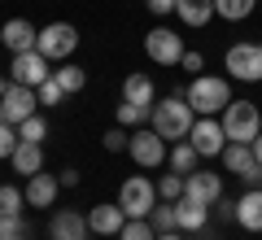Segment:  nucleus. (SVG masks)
<instances>
[{
    "label": "nucleus",
    "mask_w": 262,
    "mask_h": 240,
    "mask_svg": "<svg viewBox=\"0 0 262 240\" xmlns=\"http://www.w3.org/2000/svg\"><path fill=\"white\" fill-rule=\"evenodd\" d=\"M184 101L192 105L196 118H219V114L232 105V88H227V79H219V74H196L192 83H188Z\"/></svg>",
    "instance_id": "obj_1"
},
{
    "label": "nucleus",
    "mask_w": 262,
    "mask_h": 240,
    "mask_svg": "<svg viewBox=\"0 0 262 240\" xmlns=\"http://www.w3.org/2000/svg\"><path fill=\"white\" fill-rule=\"evenodd\" d=\"M192 122H196V114H192V105L184 101V96H166V101H158L153 105V118H149V127L158 131L162 140H188V131H192Z\"/></svg>",
    "instance_id": "obj_2"
},
{
    "label": "nucleus",
    "mask_w": 262,
    "mask_h": 240,
    "mask_svg": "<svg viewBox=\"0 0 262 240\" xmlns=\"http://www.w3.org/2000/svg\"><path fill=\"white\" fill-rule=\"evenodd\" d=\"M219 122H223V131H227V144H253L258 131H262V114H258L253 101H232Z\"/></svg>",
    "instance_id": "obj_3"
},
{
    "label": "nucleus",
    "mask_w": 262,
    "mask_h": 240,
    "mask_svg": "<svg viewBox=\"0 0 262 240\" xmlns=\"http://www.w3.org/2000/svg\"><path fill=\"white\" fill-rule=\"evenodd\" d=\"M118 205L127 210V219H149V210L158 205V184H149V175H131L118 188Z\"/></svg>",
    "instance_id": "obj_4"
},
{
    "label": "nucleus",
    "mask_w": 262,
    "mask_h": 240,
    "mask_svg": "<svg viewBox=\"0 0 262 240\" xmlns=\"http://www.w3.org/2000/svg\"><path fill=\"white\" fill-rule=\"evenodd\" d=\"M223 66H227L232 79H241V83H258V79H262V44H253V39L232 44L227 57H223Z\"/></svg>",
    "instance_id": "obj_5"
},
{
    "label": "nucleus",
    "mask_w": 262,
    "mask_h": 240,
    "mask_svg": "<svg viewBox=\"0 0 262 240\" xmlns=\"http://www.w3.org/2000/svg\"><path fill=\"white\" fill-rule=\"evenodd\" d=\"M35 48L48 57V61H66V57H70V53L79 48V31L70 27V22H48V27L39 31Z\"/></svg>",
    "instance_id": "obj_6"
},
{
    "label": "nucleus",
    "mask_w": 262,
    "mask_h": 240,
    "mask_svg": "<svg viewBox=\"0 0 262 240\" xmlns=\"http://www.w3.org/2000/svg\"><path fill=\"white\" fill-rule=\"evenodd\" d=\"M144 53L158 66H179L184 61V35H175L170 27H153L149 35H144Z\"/></svg>",
    "instance_id": "obj_7"
},
{
    "label": "nucleus",
    "mask_w": 262,
    "mask_h": 240,
    "mask_svg": "<svg viewBox=\"0 0 262 240\" xmlns=\"http://www.w3.org/2000/svg\"><path fill=\"white\" fill-rule=\"evenodd\" d=\"M188 144H192L201 157H223V148H227L223 122H219V118H196L192 131H188Z\"/></svg>",
    "instance_id": "obj_8"
},
{
    "label": "nucleus",
    "mask_w": 262,
    "mask_h": 240,
    "mask_svg": "<svg viewBox=\"0 0 262 240\" xmlns=\"http://www.w3.org/2000/svg\"><path fill=\"white\" fill-rule=\"evenodd\" d=\"M127 153L136 157V166H144V170H153V166H162V162H166V140L158 136V131L153 127H144V131H136V136H131V144H127Z\"/></svg>",
    "instance_id": "obj_9"
},
{
    "label": "nucleus",
    "mask_w": 262,
    "mask_h": 240,
    "mask_svg": "<svg viewBox=\"0 0 262 240\" xmlns=\"http://www.w3.org/2000/svg\"><path fill=\"white\" fill-rule=\"evenodd\" d=\"M39 96L35 88H22V83H9L5 88V96H0V110H5V122H13V127H22V122L35 114Z\"/></svg>",
    "instance_id": "obj_10"
},
{
    "label": "nucleus",
    "mask_w": 262,
    "mask_h": 240,
    "mask_svg": "<svg viewBox=\"0 0 262 240\" xmlns=\"http://www.w3.org/2000/svg\"><path fill=\"white\" fill-rule=\"evenodd\" d=\"M9 74H13V83H22V88H39L53 70H48V57L39 48H31V53H13Z\"/></svg>",
    "instance_id": "obj_11"
},
{
    "label": "nucleus",
    "mask_w": 262,
    "mask_h": 240,
    "mask_svg": "<svg viewBox=\"0 0 262 240\" xmlns=\"http://www.w3.org/2000/svg\"><path fill=\"white\" fill-rule=\"evenodd\" d=\"M184 197L196 205H219V197H223L219 170H192V175H184Z\"/></svg>",
    "instance_id": "obj_12"
},
{
    "label": "nucleus",
    "mask_w": 262,
    "mask_h": 240,
    "mask_svg": "<svg viewBox=\"0 0 262 240\" xmlns=\"http://www.w3.org/2000/svg\"><path fill=\"white\" fill-rule=\"evenodd\" d=\"M88 214H79V210H57L53 214V223H48V236L53 240H88Z\"/></svg>",
    "instance_id": "obj_13"
},
{
    "label": "nucleus",
    "mask_w": 262,
    "mask_h": 240,
    "mask_svg": "<svg viewBox=\"0 0 262 240\" xmlns=\"http://www.w3.org/2000/svg\"><path fill=\"white\" fill-rule=\"evenodd\" d=\"M88 227L96 231V236H118L122 227H127V210H122V205H92V210H88Z\"/></svg>",
    "instance_id": "obj_14"
},
{
    "label": "nucleus",
    "mask_w": 262,
    "mask_h": 240,
    "mask_svg": "<svg viewBox=\"0 0 262 240\" xmlns=\"http://www.w3.org/2000/svg\"><path fill=\"white\" fill-rule=\"evenodd\" d=\"M35 39H39V31L31 27L27 18H9L5 27H0V44L9 48V53H31V48H35Z\"/></svg>",
    "instance_id": "obj_15"
},
{
    "label": "nucleus",
    "mask_w": 262,
    "mask_h": 240,
    "mask_svg": "<svg viewBox=\"0 0 262 240\" xmlns=\"http://www.w3.org/2000/svg\"><path fill=\"white\" fill-rule=\"evenodd\" d=\"M57 192H61V179L57 175H31L27 179V205H35V210H48V205L57 201Z\"/></svg>",
    "instance_id": "obj_16"
},
{
    "label": "nucleus",
    "mask_w": 262,
    "mask_h": 240,
    "mask_svg": "<svg viewBox=\"0 0 262 240\" xmlns=\"http://www.w3.org/2000/svg\"><path fill=\"white\" fill-rule=\"evenodd\" d=\"M13 170H18V175H39V170H44V144H35V140H22L18 148H13Z\"/></svg>",
    "instance_id": "obj_17"
},
{
    "label": "nucleus",
    "mask_w": 262,
    "mask_h": 240,
    "mask_svg": "<svg viewBox=\"0 0 262 240\" xmlns=\"http://www.w3.org/2000/svg\"><path fill=\"white\" fill-rule=\"evenodd\" d=\"M236 223L245 231H262V188H249V192L236 201Z\"/></svg>",
    "instance_id": "obj_18"
},
{
    "label": "nucleus",
    "mask_w": 262,
    "mask_h": 240,
    "mask_svg": "<svg viewBox=\"0 0 262 240\" xmlns=\"http://www.w3.org/2000/svg\"><path fill=\"white\" fill-rule=\"evenodd\" d=\"M175 219H179V231H206L210 205H196V201H188V197H179L175 201Z\"/></svg>",
    "instance_id": "obj_19"
},
{
    "label": "nucleus",
    "mask_w": 262,
    "mask_h": 240,
    "mask_svg": "<svg viewBox=\"0 0 262 240\" xmlns=\"http://www.w3.org/2000/svg\"><path fill=\"white\" fill-rule=\"evenodd\" d=\"M122 101L131 105H158V88H153L149 74H127L122 79Z\"/></svg>",
    "instance_id": "obj_20"
},
{
    "label": "nucleus",
    "mask_w": 262,
    "mask_h": 240,
    "mask_svg": "<svg viewBox=\"0 0 262 240\" xmlns=\"http://www.w3.org/2000/svg\"><path fill=\"white\" fill-rule=\"evenodd\" d=\"M223 166L232 170V175H241V179H245L253 166H262V162L253 157V144H227V148H223Z\"/></svg>",
    "instance_id": "obj_21"
},
{
    "label": "nucleus",
    "mask_w": 262,
    "mask_h": 240,
    "mask_svg": "<svg viewBox=\"0 0 262 240\" xmlns=\"http://www.w3.org/2000/svg\"><path fill=\"white\" fill-rule=\"evenodd\" d=\"M175 13L184 18V27H206L214 18V0H175Z\"/></svg>",
    "instance_id": "obj_22"
},
{
    "label": "nucleus",
    "mask_w": 262,
    "mask_h": 240,
    "mask_svg": "<svg viewBox=\"0 0 262 240\" xmlns=\"http://www.w3.org/2000/svg\"><path fill=\"white\" fill-rule=\"evenodd\" d=\"M166 162H170V170H179V175H192V170H196V162H201V153H196V148L188 144V140H179V144L170 148V157H166Z\"/></svg>",
    "instance_id": "obj_23"
},
{
    "label": "nucleus",
    "mask_w": 262,
    "mask_h": 240,
    "mask_svg": "<svg viewBox=\"0 0 262 240\" xmlns=\"http://www.w3.org/2000/svg\"><path fill=\"white\" fill-rule=\"evenodd\" d=\"M149 223H153V231H179V219H175V201H158L149 210Z\"/></svg>",
    "instance_id": "obj_24"
},
{
    "label": "nucleus",
    "mask_w": 262,
    "mask_h": 240,
    "mask_svg": "<svg viewBox=\"0 0 262 240\" xmlns=\"http://www.w3.org/2000/svg\"><path fill=\"white\" fill-rule=\"evenodd\" d=\"M253 5H258V0H214V13L227 18V22H245L253 13Z\"/></svg>",
    "instance_id": "obj_25"
},
{
    "label": "nucleus",
    "mask_w": 262,
    "mask_h": 240,
    "mask_svg": "<svg viewBox=\"0 0 262 240\" xmlns=\"http://www.w3.org/2000/svg\"><path fill=\"white\" fill-rule=\"evenodd\" d=\"M149 118H153V105H131V101L118 105V122L122 127H140V122H149Z\"/></svg>",
    "instance_id": "obj_26"
},
{
    "label": "nucleus",
    "mask_w": 262,
    "mask_h": 240,
    "mask_svg": "<svg viewBox=\"0 0 262 240\" xmlns=\"http://www.w3.org/2000/svg\"><path fill=\"white\" fill-rule=\"evenodd\" d=\"M53 79L66 88V96H70V92H83V83H88V74L79 70V66H61V70H53Z\"/></svg>",
    "instance_id": "obj_27"
},
{
    "label": "nucleus",
    "mask_w": 262,
    "mask_h": 240,
    "mask_svg": "<svg viewBox=\"0 0 262 240\" xmlns=\"http://www.w3.org/2000/svg\"><path fill=\"white\" fill-rule=\"evenodd\" d=\"M184 197V175L179 170H170V175L158 179V201H179Z\"/></svg>",
    "instance_id": "obj_28"
},
{
    "label": "nucleus",
    "mask_w": 262,
    "mask_h": 240,
    "mask_svg": "<svg viewBox=\"0 0 262 240\" xmlns=\"http://www.w3.org/2000/svg\"><path fill=\"white\" fill-rule=\"evenodd\" d=\"M118 240H158V231H153L149 219H127V227L118 231Z\"/></svg>",
    "instance_id": "obj_29"
},
{
    "label": "nucleus",
    "mask_w": 262,
    "mask_h": 240,
    "mask_svg": "<svg viewBox=\"0 0 262 240\" xmlns=\"http://www.w3.org/2000/svg\"><path fill=\"white\" fill-rule=\"evenodd\" d=\"M35 96H39V105H61V101H66V88H61V83H57L53 74H48L44 83H39V88H35Z\"/></svg>",
    "instance_id": "obj_30"
},
{
    "label": "nucleus",
    "mask_w": 262,
    "mask_h": 240,
    "mask_svg": "<svg viewBox=\"0 0 262 240\" xmlns=\"http://www.w3.org/2000/svg\"><path fill=\"white\" fill-rule=\"evenodd\" d=\"M22 205H27V192H18V188H0V214H22Z\"/></svg>",
    "instance_id": "obj_31"
},
{
    "label": "nucleus",
    "mask_w": 262,
    "mask_h": 240,
    "mask_svg": "<svg viewBox=\"0 0 262 240\" xmlns=\"http://www.w3.org/2000/svg\"><path fill=\"white\" fill-rule=\"evenodd\" d=\"M18 136H22V140H35V144H44V136H48V122L39 118V114H31V118L18 127Z\"/></svg>",
    "instance_id": "obj_32"
},
{
    "label": "nucleus",
    "mask_w": 262,
    "mask_h": 240,
    "mask_svg": "<svg viewBox=\"0 0 262 240\" xmlns=\"http://www.w3.org/2000/svg\"><path fill=\"white\" fill-rule=\"evenodd\" d=\"M9 236H27V219L22 214H0V240Z\"/></svg>",
    "instance_id": "obj_33"
},
{
    "label": "nucleus",
    "mask_w": 262,
    "mask_h": 240,
    "mask_svg": "<svg viewBox=\"0 0 262 240\" xmlns=\"http://www.w3.org/2000/svg\"><path fill=\"white\" fill-rule=\"evenodd\" d=\"M22 144V136H18V127L13 122H0V157H13V148Z\"/></svg>",
    "instance_id": "obj_34"
},
{
    "label": "nucleus",
    "mask_w": 262,
    "mask_h": 240,
    "mask_svg": "<svg viewBox=\"0 0 262 240\" xmlns=\"http://www.w3.org/2000/svg\"><path fill=\"white\" fill-rule=\"evenodd\" d=\"M101 144L110 148V153H118V148H127V144H131V136H127L122 127H110V131H105V140H101Z\"/></svg>",
    "instance_id": "obj_35"
},
{
    "label": "nucleus",
    "mask_w": 262,
    "mask_h": 240,
    "mask_svg": "<svg viewBox=\"0 0 262 240\" xmlns=\"http://www.w3.org/2000/svg\"><path fill=\"white\" fill-rule=\"evenodd\" d=\"M179 66H184L188 74H196L201 66H206V57H201V53H184V61H179Z\"/></svg>",
    "instance_id": "obj_36"
},
{
    "label": "nucleus",
    "mask_w": 262,
    "mask_h": 240,
    "mask_svg": "<svg viewBox=\"0 0 262 240\" xmlns=\"http://www.w3.org/2000/svg\"><path fill=\"white\" fill-rule=\"evenodd\" d=\"M149 13H175V0H144Z\"/></svg>",
    "instance_id": "obj_37"
},
{
    "label": "nucleus",
    "mask_w": 262,
    "mask_h": 240,
    "mask_svg": "<svg viewBox=\"0 0 262 240\" xmlns=\"http://www.w3.org/2000/svg\"><path fill=\"white\" fill-rule=\"evenodd\" d=\"M219 219H232V223H236V201H227V197H219Z\"/></svg>",
    "instance_id": "obj_38"
},
{
    "label": "nucleus",
    "mask_w": 262,
    "mask_h": 240,
    "mask_svg": "<svg viewBox=\"0 0 262 240\" xmlns=\"http://www.w3.org/2000/svg\"><path fill=\"white\" fill-rule=\"evenodd\" d=\"M57 179H61V188H79V170H61Z\"/></svg>",
    "instance_id": "obj_39"
},
{
    "label": "nucleus",
    "mask_w": 262,
    "mask_h": 240,
    "mask_svg": "<svg viewBox=\"0 0 262 240\" xmlns=\"http://www.w3.org/2000/svg\"><path fill=\"white\" fill-rule=\"evenodd\" d=\"M253 157L262 162V131H258V140H253Z\"/></svg>",
    "instance_id": "obj_40"
},
{
    "label": "nucleus",
    "mask_w": 262,
    "mask_h": 240,
    "mask_svg": "<svg viewBox=\"0 0 262 240\" xmlns=\"http://www.w3.org/2000/svg\"><path fill=\"white\" fill-rule=\"evenodd\" d=\"M158 240H184V236H179V231H162Z\"/></svg>",
    "instance_id": "obj_41"
},
{
    "label": "nucleus",
    "mask_w": 262,
    "mask_h": 240,
    "mask_svg": "<svg viewBox=\"0 0 262 240\" xmlns=\"http://www.w3.org/2000/svg\"><path fill=\"white\" fill-rule=\"evenodd\" d=\"M5 88H9V83H5V74H0V96H5Z\"/></svg>",
    "instance_id": "obj_42"
},
{
    "label": "nucleus",
    "mask_w": 262,
    "mask_h": 240,
    "mask_svg": "<svg viewBox=\"0 0 262 240\" xmlns=\"http://www.w3.org/2000/svg\"><path fill=\"white\" fill-rule=\"evenodd\" d=\"M9 240H27V236H9Z\"/></svg>",
    "instance_id": "obj_43"
},
{
    "label": "nucleus",
    "mask_w": 262,
    "mask_h": 240,
    "mask_svg": "<svg viewBox=\"0 0 262 240\" xmlns=\"http://www.w3.org/2000/svg\"><path fill=\"white\" fill-rule=\"evenodd\" d=\"M0 122H5V110H0Z\"/></svg>",
    "instance_id": "obj_44"
},
{
    "label": "nucleus",
    "mask_w": 262,
    "mask_h": 240,
    "mask_svg": "<svg viewBox=\"0 0 262 240\" xmlns=\"http://www.w3.org/2000/svg\"><path fill=\"white\" fill-rule=\"evenodd\" d=\"M201 240H214V236H201Z\"/></svg>",
    "instance_id": "obj_45"
}]
</instances>
